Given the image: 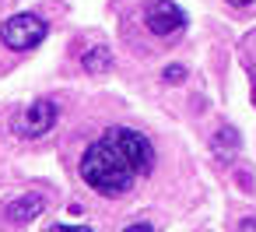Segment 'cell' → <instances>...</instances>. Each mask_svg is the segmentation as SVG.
Wrapping results in <instances>:
<instances>
[{"label": "cell", "instance_id": "12", "mask_svg": "<svg viewBox=\"0 0 256 232\" xmlns=\"http://www.w3.org/2000/svg\"><path fill=\"white\" fill-rule=\"evenodd\" d=\"M232 8H246V4H252V0H228Z\"/></svg>", "mask_w": 256, "mask_h": 232}, {"label": "cell", "instance_id": "8", "mask_svg": "<svg viewBox=\"0 0 256 232\" xmlns=\"http://www.w3.org/2000/svg\"><path fill=\"white\" fill-rule=\"evenodd\" d=\"M162 78H165V81H182V78H186V67H182V64H168V67L162 71Z\"/></svg>", "mask_w": 256, "mask_h": 232}, {"label": "cell", "instance_id": "7", "mask_svg": "<svg viewBox=\"0 0 256 232\" xmlns=\"http://www.w3.org/2000/svg\"><path fill=\"white\" fill-rule=\"evenodd\" d=\"M81 64H84V71H92V74H106V71L112 67V53H109L106 46H95V50H88V53L81 57Z\"/></svg>", "mask_w": 256, "mask_h": 232}, {"label": "cell", "instance_id": "4", "mask_svg": "<svg viewBox=\"0 0 256 232\" xmlns=\"http://www.w3.org/2000/svg\"><path fill=\"white\" fill-rule=\"evenodd\" d=\"M144 25H148L151 36L172 39V36H179L186 29V15H182L179 4H172V0H151L148 11H144Z\"/></svg>", "mask_w": 256, "mask_h": 232}, {"label": "cell", "instance_id": "9", "mask_svg": "<svg viewBox=\"0 0 256 232\" xmlns=\"http://www.w3.org/2000/svg\"><path fill=\"white\" fill-rule=\"evenodd\" d=\"M46 232H92L88 225H53V228H46Z\"/></svg>", "mask_w": 256, "mask_h": 232}, {"label": "cell", "instance_id": "11", "mask_svg": "<svg viewBox=\"0 0 256 232\" xmlns=\"http://www.w3.org/2000/svg\"><path fill=\"white\" fill-rule=\"evenodd\" d=\"M238 232H256V218H246V221H238Z\"/></svg>", "mask_w": 256, "mask_h": 232}, {"label": "cell", "instance_id": "10", "mask_svg": "<svg viewBox=\"0 0 256 232\" xmlns=\"http://www.w3.org/2000/svg\"><path fill=\"white\" fill-rule=\"evenodd\" d=\"M123 232H154V228H151L148 221H134V225H126Z\"/></svg>", "mask_w": 256, "mask_h": 232}, {"label": "cell", "instance_id": "6", "mask_svg": "<svg viewBox=\"0 0 256 232\" xmlns=\"http://www.w3.org/2000/svg\"><path fill=\"white\" fill-rule=\"evenodd\" d=\"M42 211H46L42 193H22V197H14V200H8V204H4V218H8V221H14V225H25V221L39 218Z\"/></svg>", "mask_w": 256, "mask_h": 232}, {"label": "cell", "instance_id": "5", "mask_svg": "<svg viewBox=\"0 0 256 232\" xmlns=\"http://www.w3.org/2000/svg\"><path fill=\"white\" fill-rule=\"evenodd\" d=\"M56 116H60V109H56L53 99H36L28 109L18 113L14 130H18L22 137H42V134H50V130L56 127Z\"/></svg>", "mask_w": 256, "mask_h": 232}, {"label": "cell", "instance_id": "1", "mask_svg": "<svg viewBox=\"0 0 256 232\" xmlns=\"http://www.w3.org/2000/svg\"><path fill=\"white\" fill-rule=\"evenodd\" d=\"M81 179H84L95 193H102V197H123V193L137 183V172L130 169V162H126L106 137H98V141L88 144L84 155H81Z\"/></svg>", "mask_w": 256, "mask_h": 232}, {"label": "cell", "instance_id": "2", "mask_svg": "<svg viewBox=\"0 0 256 232\" xmlns=\"http://www.w3.org/2000/svg\"><path fill=\"white\" fill-rule=\"evenodd\" d=\"M126 162H130V169L140 176V172H151V165H154V148H151V141L140 134V130H134V127H112V130H106L102 134Z\"/></svg>", "mask_w": 256, "mask_h": 232}, {"label": "cell", "instance_id": "3", "mask_svg": "<svg viewBox=\"0 0 256 232\" xmlns=\"http://www.w3.org/2000/svg\"><path fill=\"white\" fill-rule=\"evenodd\" d=\"M0 39H4L8 50H32L46 39V22L39 15H14L11 22H4V29H0Z\"/></svg>", "mask_w": 256, "mask_h": 232}]
</instances>
